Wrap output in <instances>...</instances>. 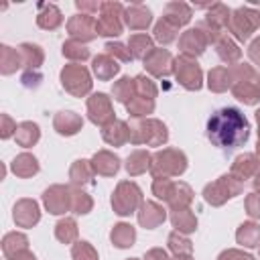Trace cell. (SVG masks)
<instances>
[{
    "label": "cell",
    "mask_w": 260,
    "mask_h": 260,
    "mask_svg": "<svg viewBox=\"0 0 260 260\" xmlns=\"http://www.w3.org/2000/svg\"><path fill=\"white\" fill-rule=\"evenodd\" d=\"M187 167L185 154L179 150H162L154 156V165H152V173L154 175H179L183 173Z\"/></svg>",
    "instance_id": "obj_8"
},
{
    "label": "cell",
    "mask_w": 260,
    "mask_h": 260,
    "mask_svg": "<svg viewBox=\"0 0 260 260\" xmlns=\"http://www.w3.org/2000/svg\"><path fill=\"white\" fill-rule=\"evenodd\" d=\"M191 197H193V193H191V189L185 183H175L173 191H171V197L167 201L171 203V207L175 211H179V209H185V205H189Z\"/></svg>",
    "instance_id": "obj_24"
},
{
    "label": "cell",
    "mask_w": 260,
    "mask_h": 260,
    "mask_svg": "<svg viewBox=\"0 0 260 260\" xmlns=\"http://www.w3.org/2000/svg\"><path fill=\"white\" fill-rule=\"evenodd\" d=\"M169 248H171V250H173L177 256L191 254V250H193L191 242H189L187 238H183L181 234H177V232H173V234L169 236Z\"/></svg>",
    "instance_id": "obj_44"
},
{
    "label": "cell",
    "mask_w": 260,
    "mask_h": 260,
    "mask_svg": "<svg viewBox=\"0 0 260 260\" xmlns=\"http://www.w3.org/2000/svg\"><path fill=\"white\" fill-rule=\"evenodd\" d=\"M248 120L238 108H219L207 120V138L223 152L242 146L248 140Z\"/></svg>",
    "instance_id": "obj_1"
},
{
    "label": "cell",
    "mask_w": 260,
    "mask_h": 260,
    "mask_svg": "<svg viewBox=\"0 0 260 260\" xmlns=\"http://www.w3.org/2000/svg\"><path fill=\"white\" fill-rule=\"evenodd\" d=\"M130 140L140 144V142H148V144H160L167 140V128L165 124H160L158 120H148V122H138L130 128Z\"/></svg>",
    "instance_id": "obj_4"
},
{
    "label": "cell",
    "mask_w": 260,
    "mask_h": 260,
    "mask_svg": "<svg viewBox=\"0 0 260 260\" xmlns=\"http://www.w3.org/2000/svg\"><path fill=\"white\" fill-rule=\"evenodd\" d=\"M10 260H35V256H32L30 252L22 250V252H16L14 256H10Z\"/></svg>",
    "instance_id": "obj_57"
},
{
    "label": "cell",
    "mask_w": 260,
    "mask_h": 260,
    "mask_svg": "<svg viewBox=\"0 0 260 260\" xmlns=\"http://www.w3.org/2000/svg\"><path fill=\"white\" fill-rule=\"evenodd\" d=\"M55 234H57V238H59L61 242L69 244V242L75 240V236H77V225H75L73 219H61V221L57 223V228H55Z\"/></svg>",
    "instance_id": "obj_39"
},
{
    "label": "cell",
    "mask_w": 260,
    "mask_h": 260,
    "mask_svg": "<svg viewBox=\"0 0 260 260\" xmlns=\"http://www.w3.org/2000/svg\"><path fill=\"white\" fill-rule=\"evenodd\" d=\"M175 37H177V28H175L171 22H167L165 18L154 26V39H156V41H160V43H171V41H175Z\"/></svg>",
    "instance_id": "obj_45"
},
{
    "label": "cell",
    "mask_w": 260,
    "mask_h": 260,
    "mask_svg": "<svg viewBox=\"0 0 260 260\" xmlns=\"http://www.w3.org/2000/svg\"><path fill=\"white\" fill-rule=\"evenodd\" d=\"M256 120H258V126H260V110L256 112ZM258 134H260V130H258Z\"/></svg>",
    "instance_id": "obj_60"
},
{
    "label": "cell",
    "mask_w": 260,
    "mask_h": 260,
    "mask_svg": "<svg viewBox=\"0 0 260 260\" xmlns=\"http://www.w3.org/2000/svg\"><path fill=\"white\" fill-rule=\"evenodd\" d=\"M234 93L238 95V100H242L244 104H256L260 100V89L258 85L250 83V81H240L234 85Z\"/></svg>",
    "instance_id": "obj_26"
},
{
    "label": "cell",
    "mask_w": 260,
    "mask_h": 260,
    "mask_svg": "<svg viewBox=\"0 0 260 260\" xmlns=\"http://www.w3.org/2000/svg\"><path fill=\"white\" fill-rule=\"evenodd\" d=\"M217 53H219V57H221L223 61H236V59L240 57V49H238L228 37H221V39L217 41Z\"/></svg>",
    "instance_id": "obj_42"
},
{
    "label": "cell",
    "mask_w": 260,
    "mask_h": 260,
    "mask_svg": "<svg viewBox=\"0 0 260 260\" xmlns=\"http://www.w3.org/2000/svg\"><path fill=\"white\" fill-rule=\"evenodd\" d=\"M106 51H108V55H116V57H120L122 61H130V59H132V53H130L124 45H120V43H108V45H106Z\"/></svg>",
    "instance_id": "obj_51"
},
{
    "label": "cell",
    "mask_w": 260,
    "mask_h": 260,
    "mask_svg": "<svg viewBox=\"0 0 260 260\" xmlns=\"http://www.w3.org/2000/svg\"><path fill=\"white\" fill-rule=\"evenodd\" d=\"M67 193L69 191L65 187H59V185L47 189L45 191V197H43L47 209L51 213H65V209L71 207V195H67Z\"/></svg>",
    "instance_id": "obj_13"
},
{
    "label": "cell",
    "mask_w": 260,
    "mask_h": 260,
    "mask_svg": "<svg viewBox=\"0 0 260 260\" xmlns=\"http://www.w3.org/2000/svg\"><path fill=\"white\" fill-rule=\"evenodd\" d=\"M260 165H256V158L252 156V154H244V156H240L236 162H234V175H240L242 179L244 177H248L252 171H256Z\"/></svg>",
    "instance_id": "obj_38"
},
{
    "label": "cell",
    "mask_w": 260,
    "mask_h": 260,
    "mask_svg": "<svg viewBox=\"0 0 260 260\" xmlns=\"http://www.w3.org/2000/svg\"><path fill=\"white\" fill-rule=\"evenodd\" d=\"M71 209L75 213H87L91 209V199L83 191H71Z\"/></svg>",
    "instance_id": "obj_46"
},
{
    "label": "cell",
    "mask_w": 260,
    "mask_h": 260,
    "mask_svg": "<svg viewBox=\"0 0 260 260\" xmlns=\"http://www.w3.org/2000/svg\"><path fill=\"white\" fill-rule=\"evenodd\" d=\"M173 185L175 183H171L169 179H158L156 177V181H154V185H152V191H154V195L158 197V199H169L171 197V191H173Z\"/></svg>",
    "instance_id": "obj_50"
},
{
    "label": "cell",
    "mask_w": 260,
    "mask_h": 260,
    "mask_svg": "<svg viewBox=\"0 0 260 260\" xmlns=\"http://www.w3.org/2000/svg\"><path fill=\"white\" fill-rule=\"evenodd\" d=\"M228 26L240 41H246L252 30L260 26V12L254 8H238L234 16H230Z\"/></svg>",
    "instance_id": "obj_3"
},
{
    "label": "cell",
    "mask_w": 260,
    "mask_h": 260,
    "mask_svg": "<svg viewBox=\"0 0 260 260\" xmlns=\"http://www.w3.org/2000/svg\"><path fill=\"white\" fill-rule=\"evenodd\" d=\"M246 209H248V213H250L252 217H260V195H258V193L248 195V199H246Z\"/></svg>",
    "instance_id": "obj_52"
},
{
    "label": "cell",
    "mask_w": 260,
    "mask_h": 260,
    "mask_svg": "<svg viewBox=\"0 0 260 260\" xmlns=\"http://www.w3.org/2000/svg\"><path fill=\"white\" fill-rule=\"evenodd\" d=\"M14 219L20 225H32L39 221V207L35 201H20L14 207Z\"/></svg>",
    "instance_id": "obj_18"
},
{
    "label": "cell",
    "mask_w": 260,
    "mask_h": 260,
    "mask_svg": "<svg viewBox=\"0 0 260 260\" xmlns=\"http://www.w3.org/2000/svg\"><path fill=\"white\" fill-rule=\"evenodd\" d=\"M162 18L167 22H171L175 28H179V26H183V24H187L191 20V10L183 2H171V4H167Z\"/></svg>",
    "instance_id": "obj_16"
},
{
    "label": "cell",
    "mask_w": 260,
    "mask_h": 260,
    "mask_svg": "<svg viewBox=\"0 0 260 260\" xmlns=\"http://www.w3.org/2000/svg\"><path fill=\"white\" fill-rule=\"evenodd\" d=\"M146 260H169V258H167V254L162 250H150L146 254Z\"/></svg>",
    "instance_id": "obj_55"
},
{
    "label": "cell",
    "mask_w": 260,
    "mask_h": 260,
    "mask_svg": "<svg viewBox=\"0 0 260 260\" xmlns=\"http://www.w3.org/2000/svg\"><path fill=\"white\" fill-rule=\"evenodd\" d=\"M91 177H93V165H89L87 160H77L71 167V181L75 185L91 183Z\"/></svg>",
    "instance_id": "obj_27"
},
{
    "label": "cell",
    "mask_w": 260,
    "mask_h": 260,
    "mask_svg": "<svg viewBox=\"0 0 260 260\" xmlns=\"http://www.w3.org/2000/svg\"><path fill=\"white\" fill-rule=\"evenodd\" d=\"M100 10H102V16L95 20V30H98V35H104V37H118V35L122 32V22H120L122 4H118V2H104Z\"/></svg>",
    "instance_id": "obj_2"
},
{
    "label": "cell",
    "mask_w": 260,
    "mask_h": 260,
    "mask_svg": "<svg viewBox=\"0 0 260 260\" xmlns=\"http://www.w3.org/2000/svg\"><path fill=\"white\" fill-rule=\"evenodd\" d=\"M55 128L59 134H75L79 128H81V118L73 112H61L57 118H55Z\"/></svg>",
    "instance_id": "obj_19"
},
{
    "label": "cell",
    "mask_w": 260,
    "mask_h": 260,
    "mask_svg": "<svg viewBox=\"0 0 260 260\" xmlns=\"http://www.w3.org/2000/svg\"><path fill=\"white\" fill-rule=\"evenodd\" d=\"M250 57H252L256 63H260V39H256V41L252 43V47H250Z\"/></svg>",
    "instance_id": "obj_54"
},
{
    "label": "cell",
    "mask_w": 260,
    "mask_h": 260,
    "mask_svg": "<svg viewBox=\"0 0 260 260\" xmlns=\"http://www.w3.org/2000/svg\"><path fill=\"white\" fill-rule=\"evenodd\" d=\"M63 55L69 57V59H77V61H83L89 57V49L83 47L79 41H67L63 45Z\"/></svg>",
    "instance_id": "obj_40"
},
{
    "label": "cell",
    "mask_w": 260,
    "mask_h": 260,
    "mask_svg": "<svg viewBox=\"0 0 260 260\" xmlns=\"http://www.w3.org/2000/svg\"><path fill=\"white\" fill-rule=\"evenodd\" d=\"M118 167H120L118 156H114V154H110L106 150H102V152H98L93 156V171H98L102 175H114L118 171Z\"/></svg>",
    "instance_id": "obj_23"
},
{
    "label": "cell",
    "mask_w": 260,
    "mask_h": 260,
    "mask_svg": "<svg viewBox=\"0 0 260 260\" xmlns=\"http://www.w3.org/2000/svg\"><path fill=\"white\" fill-rule=\"evenodd\" d=\"M207 22L211 26H215V28L228 24L230 22V10L223 4H213L211 10H209V14H207Z\"/></svg>",
    "instance_id": "obj_37"
},
{
    "label": "cell",
    "mask_w": 260,
    "mask_h": 260,
    "mask_svg": "<svg viewBox=\"0 0 260 260\" xmlns=\"http://www.w3.org/2000/svg\"><path fill=\"white\" fill-rule=\"evenodd\" d=\"M112 242H114L118 248H128V246H132V242H134V228L128 225V223H118V225L112 230Z\"/></svg>",
    "instance_id": "obj_28"
},
{
    "label": "cell",
    "mask_w": 260,
    "mask_h": 260,
    "mask_svg": "<svg viewBox=\"0 0 260 260\" xmlns=\"http://www.w3.org/2000/svg\"><path fill=\"white\" fill-rule=\"evenodd\" d=\"M16 140L22 144V146H30L39 140V128L37 124H30V122H24L18 126L16 130Z\"/></svg>",
    "instance_id": "obj_33"
},
{
    "label": "cell",
    "mask_w": 260,
    "mask_h": 260,
    "mask_svg": "<svg viewBox=\"0 0 260 260\" xmlns=\"http://www.w3.org/2000/svg\"><path fill=\"white\" fill-rule=\"evenodd\" d=\"M73 258L75 260H98V254L87 242H77L73 246Z\"/></svg>",
    "instance_id": "obj_48"
},
{
    "label": "cell",
    "mask_w": 260,
    "mask_h": 260,
    "mask_svg": "<svg viewBox=\"0 0 260 260\" xmlns=\"http://www.w3.org/2000/svg\"><path fill=\"white\" fill-rule=\"evenodd\" d=\"M4 254L6 256H14L16 252H22L26 250V238L22 234H8L4 238Z\"/></svg>",
    "instance_id": "obj_36"
},
{
    "label": "cell",
    "mask_w": 260,
    "mask_h": 260,
    "mask_svg": "<svg viewBox=\"0 0 260 260\" xmlns=\"http://www.w3.org/2000/svg\"><path fill=\"white\" fill-rule=\"evenodd\" d=\"M230 71L223 69V67H217L209 73V87L215 89V91H223L228 85H230Z\"/></svg>",
    "instance_id": "obj_43"
},
{
    "label": "cell",
    "mask_w": 260,
    "mask_h": 260,
    "mask_svg": "<svg viewBox=\"0 0 260 260\" xmlns=\"http://www.w3.org/2000/svg\"><path fill=\"white\" fill-rule=\"evenodd\" d=\"M254 187H256V189H258V191H260V175H258V179H256V181H254Z\"/></svg>",
    "instance_id": "obj_59"
},
{
    "label": "cell",
    "mask_w": 260,
    "mask_h": 260,
    "mask_svg": "<svg viewBox=\"0 0 260 260\" xmlns=\"http://www.w3.org/2000/svg\"><path fill=\"white\" fill-rule=\"evenodd\" d=\"M238 242L252 248L260 242V225L256 223H242L240 230H238Z\"/></svg>",
    "instance_id": "obj_30"
},
{
    "label": "cell",
    "mask_w": 260,
    "mask_h": 260,
    "mask_svg": "<svg viewBox=\"0 0 260 260\" xmlns=\"http://www.w3.org/2000/svg\"><path fill=\"white\" fill-rule=\"evenodd\" d=\"M150 10L142 4H132L126 10V24L130 28H146L150 24Z\"/></svg>",
    "instance_id": "obj_17"
},
{
    "label": "cell",
    "mask_w": 260,
    "mask_h": 260,
    "mask_svg": "<svg viewBox=\"0 0 260 260\" xmlns=\"http://www.w3.org/2000/svg\"><path fill=\"white\" fill-rule=\"evenodd\" d=\"M2 120H4V124H6V126H4V130H2V138H8V136L12 134V130H10V118H8V116H4Z\"/></svg>",
    "instance_id": "obj_58"
},
{
    "label": "cell",
    "mask_w": 260,
    "mask_h": 260,
    "mask_svg": "<svg viewBox=\"0 0 260 260\" xmlns=\"http://www.w3.org/2000/svg\"><path fill=\"white\" fill-rule=\"evenodd\" d=\"M77 8H81V10H100L102 4H95V2H77Z\"/></svg>",
    "instance_id": "obj_56"
},
{
    "label": "cell",
    "mask_w": 260,
    "mask_h": 260,
    "mask_svg": "<svg viewBox=\"0 0 260 260\" xmlns=\"http://www.w3.org/2000/svg\"><path fill=\"white\" fill-rule=\"evenodd\" d=\"M175 73L183 87L187 89H199L201 87V69L191 57H179L175 61Z\"/></svg>",
    "instance_id": "obj_9"
},
{
    "label": "cell",
    "mask_w": 260,
    "mask_h": 260,
    "mask_svg": "<svg viewBox=\"0 0 260 260\" xmlns=\"http://www.w3.org/2000/svg\"><path fill=\"white\" fill-rule=\"evenodd\" d=\"M173 223L179 228V232H193L195 230V225H197V219H195V215L193 213H189L187 209H179V211H175L173 213Z\"/></svg>",
    "instance_id": "obj_35"
},
{
    "label": "cell",
    "mask_w": 260,
    "mask_h": 260,
    "mask_svg": "<svg viewBox=\"0 0 260 260\" xmlns=\"http://www.w3.org/2000/svg\"><path fill=\"white\" fill-rule=\"evenodd\" d=\"M134 85H136V89H138L140 93H144V98H148V100H152V98L156 95L154 83H152L148 77H144V75H138V77L134 79Z\"/></svg>",
    "instance_id": "obj_49"
},
{
    "label": "cell",
    "mask_w": 260,
    "mask_h": 260,
    "mask_svg": "<svg viewBox=\"0 0 260 260\" xmlns=\"http://www.w3.org/2000/svg\"><path fill=\"white\" fill-rule=\"evenodd\" d=\"M177 260H191V258H181V256H179V258H177Z\"/></svg>",
    "instance_id": "obj_61"
},
{
    "label": "cell",
    "mask_w": 260,
    "mask_h": 260,
    "mask_svg": "<svg viewBox=\"0 0 260 260\" xmlns=\"http://www.w3.org/2000/svg\"><path fill=\"white\" fill-rule=\"evenodd\" d=\"M120 71V65L110 57V55H100L93 59V73L100 79H110Z\"/></svg>",
    "instance_id": "obj_22"
},
{
    "label": "cell",
    "mask_w": 260,
    "mask_h": 260,
    "mask_svg": "<svg viewBox=\"0 0 260 260\" xmlns=\"http://www.w3.org/2000/svg\"><path fill=\"white\" fill-rule=\"evenodd\" d=\"M104 140L106 142H110V144H122V142H126L128 138H130V130H128V126L124 124V122H110L106 128H104Z\"/></svg>",
    "instance_id": "obj_21"
},
{
    "label": "cell",
    "mask_w": 260,
    "mask_h": 260,
    "mask_svg": "<svg viewBox=\"0 0 260 260\" xmlns=\"http://www.w3.org/2000/svg\"><path fill=\"white\" fill-rule=\"evenodd\" d=\"M148 165H150V154H148V152H144V150H138V152H134V154H130V156H128L126 169H128V173H130V175H138V173L146 171V169H148Z\"/></svg>",
    "instance_id": "obj_31"
},
{
    "label": "cell",
    "mask_w": 260,
    "mask_h": 260,
    "mask_svg": "<svg viewBox=\"0 0 260 260\" xmlns=\"http://www.w3.org/2000/svg\"><path fill=\"white\" fill-rule=\"evenodd\" d=\"M12 171L16 175H20V177H30V175H35L39 171L37 158L30 156V154H20V156H16V160L12 165Z\"/></svg>",
    "instance_id": "obj_29"
},
{
    "label": "cell",
    "mask_w": 260,
    "mask_h": 260,
    "mask_svg": "<svg viewBox=\"0 0 260 260\" xmlns=\"http://www.w3.org/2000/svg\"><path fill=\"white\" fill-rule=\"evenodd\" d=\"M61 79H63V87L73 95H83L91 89L89 73L81 65H67L61 71Z\"/></svg>",
    "instance_id": "obj_5"
},
{
    "label": "cell",
    "mask_w": 260,
    "mask_h": 260,
    "mask_svg": "<svg viewBox=\"0 0 260 260\" xmlns=\"http://www.w3.org/2000/svg\"><path fill=\"white\" fill-rule=\"evenodd\" d=\"M20 55L26 57L24 63H26L28 67H32V69H37V67L41 65V61H43V51H41L37 45H28V43L20 45Z\"/></svg>",
    "instance_id": "obj_41"
},
{
    "label": "cell",
    "mask_w": 260,
    "mask_h": 260,
    "mask_svg": "<svg viewBox=\"0 0 260 260\" xmlns=\"http://www.w3.org/2000/svg\"><path fill=\"white\" fill-rule=\"evenodd\" d=\"M69 32L75 37V39H81V41H91L98 30H95V20L91 18V14H75L71 20H69Z\"/></svg>",
    "instance_id": "obj_12"
},
{
    "label": "cell",
    "mask_w": 260,
    "mask_h": 260,
    "mask_svg": "<svg viewBox=\"0 0 260 260\" xmlns=\"http://www.w3.org/2000/svg\"><path fill=\"white\" fill-rule=\"evenodd\" d=\"M134 89H136V85H134V79H130V77H122L116 85H114V98L118 100V102H124V104H128L130 100H132V93H134Z\"/></svg>",
    "instance_id": "obj_34"
},
{
    "label": "cell",
    "mask_w": 260,
    "mask_h": 260,
    "mask_svg": "<svg viewBox=\"0 0 260 260\" xmlns=\"http://www.w3.org/2000/svg\"><path fill=\"white\" fill-rule=\"evenodd\" d=\"M128 47L132 53V59H146V55L152 51V41L146 35H132Z\"/></svg>",
    "instance_id": "obj_25"
},
{
    "label": "cell",
    "mask_w": 260,
    "mask_h": 260,
    "mask_svg": "<svg viewBox=\"0 0 260 260\" xmlns=\"http://www.w3.org/2000/svg\"><path fill=\"white\" fill-rule=\"evenodd\" d=\"M219 260H254L252 256L248 254H242V252H236V250H230V252H223L219 256Z\"/></svg>",
    "instance_id": "obj_53"
},
{
    "label": "cell",
    "mask_w": 260,
    "mask_h": 260,
    "mask_svg": "<svg viewBox=\"0 0 260 260\" xmlns=\"http://www.w3.org/2000/svg\"><path fill=\"white\" fill-rule=\"evenodd\" d=\"M126 108H128V112H130L134 118H140V116H146V114H150V112H152L154 102H152V100H150V102H146V98H144V95H136V98H132V100L126 104Z\"/></svg>",
    "instance_id": "obj_32"
},
{
    "label": "cell",
    "mask_w": 260,
    "mask_h": 260,
    "mask_svg": "<svg viewBox=\"0 0 260 260\" xmlns=\"http://www.w3.org/2000/svg\"><path fill=\"white\" fill-rule=\"evenodd\" d=\"M87 110H89V120L95 124H108L114 118V112H112V106L106 93H95L87 102Z\"/></svg>",
    "instance_id": "obj_10"
},
{
    "label": "cell",
    "mask_w": 260,
    "mask_h": 260,
    "mask_svg": "<svg viewBox=\"0 0 260 260\" xmlns=\"http://www.w3.org/2000/svg\"><path fill=\"white\" fill-rule=\"evenodd\" d=\"M171 55L169 51H162V49H152L146 59H144V67L152 73V75H167L171 71Z\"/></svg>",
    "instance_id": "obj_14"
},
{
    "label": "cell",
    "mask_w": 260,
    "mask_h": 260,
    "mask_svg": "<svg viewBox=\"0 0 260 260\" xmlns=\"http://www.w3.org/2000/svg\"><path fill=\"white\" fill-rule=\"evenodd\" d=\"M18 67V53L12 51L10 47H2V71L12 73Z\"/></svg>",
    "instance_id": "obj_47"
},
{
    "label": "cell",
    "mask_w": 260,
    "mask_h": 260,
    "mask_svg": "<svg viewBox=\"0 0 260 260\" xmlns=\"http://www.w3.org/2000/svg\"><path fill=\"white\" fill-rule=\"evenodd\" d=\"M138 203H140V189L134 183H120L112 197V205H114L116 213L128 215L134 211V207Z\"/></svg>",
    "instance_id": "obj_7"
},
{
    "label": "cell",
    "mask_w": 260,
    "mask_h": 260,
    "mask_svg": "<svg viewBox=\"0 0 260 260\" xmlns=\"http://www.w3.org/2000/svg\"><path fill=\"white\" fill-rule=\"evenodd\" d=\"M179 45H181V51H183L185 57H195V55L203 53V49L207 45V39L201 32V28L197 26V28L185 30L183 37H181V41H179Z\"/></svg>",
    "instance_id": "obj_11"
},
{
    "label": "cell",
    "mask_w": 260,
    "mask_h": 260,
    "mask_svg": "<svg viewBox=\"0 0 260 260\" xmlns=\"http://www.w3.org/2000/svg\"><path fill=\"white\" fill-rule=\"evenodd\" d=\"M132 260H136V258H132Z\"/></svg>",
    "instance_id": "obj_64"
},
{
    "label": "cell",
    "mask_w": 260,
    "mask_h": 260,
    "mask_svg": "<svg viewBox=\"0 0 260 260\" xmlns=\"http://www.w3.org/2000/svg\"><path fill=\"white\" fill-rule=\"evenodd\" d=\"M258 154H260V140H258Z\"/></svg>",
    "instance_id": "obj_62"
},
{
    "label": "cell",
    "mask_w": 260,
    "mask_h": 260,
    "mask_svg": "<svg viewBox=\"0 0 260 260\" xmlns=\"http://www.w3.org/2000/svg\"><path fill=\"white\" fill-rule=\"evenodd\" d=\"M138 221H140V225H144V228L152 230V228H156L158 223H162V221H165V209H162V207H158L156 203L146 201V203H142V207H140Z\"/></svg>",
    "instance_id": "obj_15"
},
{
    "label": "cell",
    "mask_w": 260,
    "mask_h": 260,
    "mask_svg": "<svg viewBox=\"0 0 260 260\" xmlns=\"http://www.w3.org/2000/svg\"><path fill=\"white\" fill-rule=\"evenodd\" d=\"M240 189H242V183H240V181H234L232 175H230V177L223 175V177H219L217 183L207 185L205 191H203V195H205V199H207L209 203H213V205H221L225 199L238 195Z\"/></svg>",
    "instance_id": "obj_6"
},
{
    "label": "cell",
    "mask_w": 260,
    "mask_h": 260,
    "mask_svg": "<svg viewBox=\"0 0 260 260\" xmlns=\"http://www.w3.org/2000/svg\"><path fill=\"white\" fill-rule=\"evenodd\" d=\"M258 89H260V83H258Z\"/></svg>",
    "instance_id": "obj_63"
},
{
    "label": "cell",
    "mask_w": 260,
    "mask_h": 260,
    "mask_svg": "<svg viewBox=\"0 0 260 260\" xmlns=\"http://www.w3.org/2000/svg\"><path fill=\"white\" fill-rule=\"evenodd\" d=\"M39 8L41 10H39L37 22H39L41 28H57L61 24L63 18H61V12H59L57 6H53V4H41Z\"/></svg>",
    "instance_id": "obj_20"
}]
</instances>
